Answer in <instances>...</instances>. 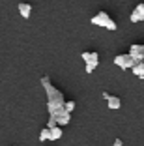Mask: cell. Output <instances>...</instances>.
I'll list each match as a JSON object with an SVG mask.
<instances>
[{"instance_id": "8992f818", "label": "cell", "mask_w": 144, "mask_h": 146, "mask_svg": "<svg viewBox=\"0 0 144 146\" xmlns=\"http://www.w3.org/2000/svg\"><path fill=\"white\" fill-rule=\"evenodd\" d=\"M19 13H21L23 19H28L30 13H32V6H30L28 2H21V4H19Z\"/></svg>"}, {"instance_id": "7c38bea8", "label": "cell", "mask_w": 144, "mask_h": 146, "mask_svg": "<svg viewBox=\"0 0 144 146\" xmlns=\"http://www.w3.org/2000/svg\"><path fill=\"white\" fill-rule=\"evenodd\" d=\"M129 19H131V23H139V21H144V15H142V13H140L139 11V9H133V13H131V17H129Z\"/></svg>"}, {"instance_id": "7a4b0ae2", "label": "cell", "mask_w": 144, "mask_h": 146, "mask_svg": "<svg viewBox=\"0 0 144 146\" xmlns=\"http://www.w3.org/2000/svg\"><path fill=\"white\" fill-rule=\"evenodd\" d=\"M92 25H96V26H103V28H109V30H112V32L118 28L116 21H112V17H110L107 11H99V13H96V15L92 17Z\"/></svg>"}, {"instance_id": "e0dca14e", "label": "cell", "mask_w": 144, "mask_h": 146, "mask_svg": "<svg viewBox=\"0 0 144 146\" xmlns=\"http://www.w3.org/2000/svg\"><path fill=\"white\" fill-rule=\"evenodd\" d=\"M137 9H139V11L144 15V2H142V4H139V6H137Z\"/></svg>"}, {"instance_id": "9c48e42d", "label": "cell", "mask_w": 144, "mask_h": 146, "mask_svg": "<svg viewBox=\"0 0 144 146\" xmlns=\"http://www.w3.org/2000/svg\"><path fill=\"white\" fill-rule=\"evenodd\" d=\"M56 122H58V125H68L69 122H71V112H66V114L58 116V118H56Z\"/></svg>"}, {"instance_id": "6da1fadb", "label": "cell", "mask_w": 144, "mask_h": 146, "mask_svg": "<svg viewBox=\"0 0 144 146\" xmlns=\"http://www.w3.org/2000/svg\"><path fill=\"white\" fill-rule=\"evenodd\" d=\"M47 92V109L49 111H54V109H60L66 105V99H64V94L58 90V88H54V86H51Z\"/></svg>"}, {"instance_id": "5b68a950", "label": "cell", "mask_w": 144, "mask_h": 146, "mask_svg": "<svg viewBox=\"0 0 144 146\" xmlns=\"http://www.w3.org/2000/svg\"><path fill=\"white\" fill-rule=\"evenodd\" d=\"M82 60H84L86 62V64H99V54H98V52H96V51H84V52H82Z\"/></svg>"}, {"instance_id": "52a82bcc", "label": "cell", "mask_w": 144, "mask_h": 146, "mask_svg": "<svg viewBox=\"0 0 144 146\" xmlns=\"http://www.w3.org/2000/svg\"><path fill=\"white\" fill-rule=\"evenodd\" d=\"M107 103H109V109H112V111H116V109H120V105H122V101H120L118 96H110L107 98Z\"/></svg>"}, {"instance_id": "d6986e66", "label": "cell", "mask_w": 144, "mask_h": 146, "mask_svg": "<svg viewBox=\"0 0 144 146\" xmlns=\"http://www.w3.org/2000/svg\"><path fill=\"white\" fill-rule=\"evenodd\" d=\"M11 146H15V144H11Z\"/></svg>"}, {"instance_id": "ac0fdd59", "label": "cell", "mask_w": 144, "mask_h": 146, "mask_svg": "<svg viewBox=\"0 0 144 146\" xmlns=\"http://www.w3.org/2000/svg\"><path fill=\"white\" fill-rule=\"evenodd\" d=\"M114 146H122V141H120V139H116V141H114Z\"/></svg>"}, {"instance_id": "30bf717a", "label": "cell", "mask_w": 144, "mask_h": 146, "mask_svg": "<svg viewBox=\"0 0 144 146\" xmlns=\"http://www.w3.org/2000/svg\"><path fill=\"white\" fill-rule=\"evenodd\" d=\"M60 137H62V125H56L51 129V141H58Z\"/></svg>"}, {"instance_id": "3957f363", "label": "cell", "mask_w": 144, "mask_h": 146, "mask_svg": "<svg viewBox=\"0 0 144 146\" xmlns=\"http://www.w3.org/2000/svg\"><path fill=\"white\" fill-rule=\"evenodd\" d=\"M114 64L118 66V68H122V69H133V66L139 64V62L131 56V52H125V54L114 56Z\"/></svg>"}, {"instance_id": "ba28073f", "label": "cell", "mask_w": 144, "mask_h": 146, "mask_svg": "<svg viewBox=\"0 0 144 146\" xmlns=\"http://www.w3.org/2000/svg\"><path fill=\"white\" fill-rule=\"evenodd\" d=\"M131 71H133V75H137L139 79H142V81H144V60L133 66V69H131Z\"/></svg>"}, {"instance_id": "277c9868", "label": "cell", "mask_w": 144, "mask_h": 146, "mask_svg": "<svg viewBox=\"0 0 144 146\" xmlns=\"http://www.w3.org/2000/svg\"><path fill=\"white\" fill-rule=\"evenodd\" d=\"M129 52H131V56L135 58L137 62H142L144 60V45L135 43V45H131V47H129Z\"/></svg>"}, {"instance_id": "8fae6325", "label": "cell", "mask_w": 144, "mask_h": 146, "mask_svg": "<svg viewBox=\"0 0 144 146\" xmlns=\"http://www.w3.org/2000/svg\"><path fill=\"white\" fill-rule=\"evenodd\" d=\"M39 141H51V127H43L41 133H39Z\"/></svg>"}, {"instance_id": "2e32d148", "label": "cell", "mask_w": 144, "mask_h": 146, "mask_svg": "<svg viewBox=\"0 0 144 146\" xmlns=\"http://www.w3.org/2000/svg\"><path fill=\"white\" fill-rule=\"evenodd\" d=\"M96 68H98V64H86V73H94Z\"/></svg>"}, {"instance_id": "9a60e30c", "label": "cell", "mask_w": 144, "mask_h": 146, "mask_svg": "<svg viewBox=\"0 0 144 146\" xmlns=\"http://www.w3.org/2000/svg\"><path fill=\"white\" fill-rule=\"evenodd\" d=\"M73 109H75V101H66V111L71 112Z\"/></svg>"}, {"instance_id": "4fadbf2b", "label": "cell", "mask_w": 144, "mask_h": 146, "mask_svg": "<svg viewBox=\"0 0 144 146\" xmlns=\"http://www.w3.org/2000/svg\"><path fill=\"white\" fill-rule=\"evenodd\" d=\"M41 84H43V88H45V90H49V88H51V79H49V77H47V75H45V77H41Z\"/></svg>"}, {"instance_id": "5bb4252c", "label": "cell", "mask_w": 144, "mask_h": 146, "mask_svg": "<svg viewBox=\"0 0 144 146\" xmlns=\"http://www.w3.org/2000/svg\"><path fill=\"white\" fill-rule=\"evenodd\" d=\"M58 125V122H56V118H52V116H49V122H47V127H56Z\"/></svg>"}]
</instances>
